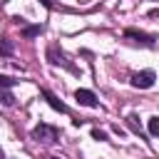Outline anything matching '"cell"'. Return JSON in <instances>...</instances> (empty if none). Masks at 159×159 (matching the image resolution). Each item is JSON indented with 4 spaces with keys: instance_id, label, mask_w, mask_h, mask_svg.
I'll list each match as a JSON object with an SVG mask.
<instances>
[{
    "instance_id": "obj_10",
    "label": "cell",
    "mask_w": 159,
    "mask_h": 159,
    "mask_svg": "<svg viewBox=\"0 0 159 159\" xmlns=\"http://www.w3.org/2000/svg\"><path fill=\"white\" fill-rule=\"evenodd\" d=\"M92 137H94V139H104V137H107V134H104V132H102V129H92Z\"/></svg>"
},
{
    "instance_id": "obj_8",
    "label": "cell",
    "mask_w": 159,
    "mask_h": 159,
    "mask_svg": "<svg viewBox=\"0 0 159 159\" xmlns=\"http://www.w3.org/2000/svg\"><path fill=\"white\" fill-rule=\"evenodd\" d=\"M149 134L159 137V117H152V119H149Z\"/></svg>"
},
{
    "instance_id": "obj_3",
    "label": "cell",
    "mask_w": 159,
    "mask_h": 159,
    "mask_svg": "<svg viewBox=\"0 0 159 159\" xmlns=\"http://www.w3.org/2000/svg\"><path fill=\"white\" fill-rule=\"evenodd\" d=\"M15 84H17V80L0 75V102H2V104H7V107L15 102V97L10 94V87H15Z\"/></svg>"
},
{
    "instance_id": "obj_5",
    "label": "cell",
    "mask_w": 159,
    "mask_h": 159,
    "mask_svg": "<svg viewBox=\"0 0 159 159\" xmlns=\"http://www.w3.org/2000/svg\"><path fill=\"white\" fill-rule=\"evenodd\" d=\"M124 37H132V40H137V42H142V45H154V37H152V35L139 32V30H132V27L124 30Z\"/></svg>"
},
{
    "instance_id": "obj_2",
    "label": "cell",
    "mask_w": 159,
    "mask_h": 159,
    "mask_svg": "<svg viewBox=\"0 0 159 159\" xmlns=\"http://www.w3.org/2000/svg\"><path fill=\"white\" fill-rule=\"evenodd\" d=\"M154 80H157V72H154V70H142V72H134V75H132V87H137V89H149V87L154 84Z\"/></svg>"
},
{
    "instance_id": "obj_6",
    "label": "cell",
    "mask_w": 159,
    "mask_h": 159,
    "mask_svg": "<svg viewBox=\"0 0 159 159\" xmlns=\"http://www.w3.org/2000/svg\"><path fill=\"white\" fill-rule=\"evenodd\" d=\"M42 97L47 99V104H50L52 109H57V112H67V107H65V104H62V102H60V99H57L50 89H42Z\"/></svg>"
},
{
    "instance_id": "obj_12",
    "label": "cell",
    "mask_w": 159,
    "mask_h": 159,
    "mask_svg": "<svg viewBox=\"0 0 159 159\" xmlns=\"http://www.w3.org/2000/svg\"><path fill=\"white\" fill-rule=\"evenodd\" d=\"M50 159H62V157H50Z\"/></svg>"
},
{
    "instance_id": "obj_1",
    "label": "cell",
    "mask_w": 159,
    "mask_h": 159,
    "mask_svg": "<svg viewBox=\"0 0 159 159\" xmlns=\"http://www.w3.org/2000/svg\"><path fill=\"white\" fill-rule=\"evenodd\" d=\"M57 137H60V132L55 127H50V124H37L32 129V139H37L42 144H52V142H57Z\"/></svg>"
},
{
    "instance_id": "obj_9",
    "label": "cell",
    "mask_w": 159,
    "mask_h": 159,
    "mask_svg": "<svg viewBox=\"0 0 159 159\" xmlns=\"http://www.w3.org/2000/svg\"><path fill=\"white\" fill-rule=\"evenodd\" d=\"M40 30L42 27H27V30H22V35L25 37H35V35H40Z\"/></svg>"
},
{
    "instance_id": "obj_7",
    "label": "cell",
    "mask_w": 159,
    "mask_h": 159,
    "mask_svg": "<svg viewBox=\"0 0 159 159\" xmlns=\"http://www.w3.org/2000/svg\"><path fill=\"white\" fill-rule=\"evenodd\" d=\"M127 124H129V127H132L137 134H142V124L137 122V117H134V114H129V117H127Z\"/></svg>"
},
{
    "instance_id": "obj_11",
    "label": "cell",
    "mask_w": 159,
    "mask_h": 159,
    "mask_svg": "<svg viewBox=\"0 0 159 159\" xmlns=\"http://www.w3.org/2000/svg\"><path fill=\"white\" fill-rule=\"evenodd\" d=\"M40 2H42V5L47 7V10H52V0H40Z\"/></svg>"
},
{
    "instance_id": "obj_4",
    "label": "cell",
    "mask_w": 159,
    "mask_h": 159,
    "mask_svg": "<svg viewBox=\"0 0 159 159\" xmlns=\"http://www.w3.org/2000/svg\"><path fill=\"white\" fill-rule=\"evenodd\" d=\"M75 99H77L80 104H84V107H97V97H94V92H89V89H77V92H75Z\"/></svg>"
}]
</instances>
